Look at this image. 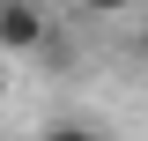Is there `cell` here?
Listing matches in <instances>:
<instances>
[{
	"mask_svg": "<svg viewBox=\"0 0 148 141\" xmlns=\"http://www.w3.org/2000/svg\"><path fill=\"white\" fill-rule=\"evenodd\" d=\"M52 45V15L37 8V0H0V52H45Z\"/></svg>",
	"mask_w": 148,
	"mask_h": 141,
	"instance_id": "1",
	"label": "cell"
},
{
	"mask_svg": "<svg viewBox=\"0 0 148 141\" xmlns=\"http://www.w3.org/2000/svg\"><path fill=\"white\" fill-rule=\"evenodd\" d=\"M37 141H104V126H89V119H52Z\"/></svg>",
	"mask_w": 148,
	"mask_h": 141,
	"instance_id": "2",
	"label": "cell"
},
{
	"mask_svg": "<svg viewBox=\"0 0 148 141\" xmlns=\"http://www.w3.org/2000/svg\"><path fill=\"white\" fill-rule=\"evenodd\" d=\"M89 15H126V8H141V0H82Z\"/></svg>",
	"mask_w": 148,
	"mask_h": 141,
	"instance_id": "3",
	"label": "cell"
},
{
	"mask_svg": "<svg viewBox=\"0 0 148 141\" xmlns=\"http://www.w3.org/2000/svg\"><path fill=\"white\" fill-rule=\"evenodd\" d=\"M133 52H141V59H148V22H141V37H133Z\"/></svg>",
	"mask_w": 148,
	"mask_h": 141,
	"instance_id": "4",
	"label": "cell"
}]
</instances>
